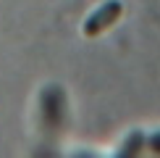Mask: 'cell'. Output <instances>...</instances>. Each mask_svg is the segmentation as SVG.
<instances>
[{"instance_id":"6da1fadb","label":"cell","mask_w":160,"mask_h":158,"mask_svg":"<svg viewBox=\"0 0 160 158\" xmlns=\"http://www.w3.org/2000/svg\"><path fill=\"white\" fill-rule=\"evenodd\" d=\"M121 13V3H108L102 11H97L95 16L87 21V26H84V32L87 34H97V32H102L105 26H110L113 21H116V16Z\"/></svg>"},{"instance_id":"7a4b0ae2","label":"cell","mask_w":160,"mask_h":158,"mask_svg":"<svg viewBox=\"0 0 160 158\" xmlns=\"http://www.w3.org/2000/svg\"><path fill=\"white\" fill-rule=\"evenodd\" d=\"M61 105H63V100H61V92L58 90H50L45 95V116H48L50 124L61 121Z\"/></svg>"},{"instance_id":"3957f363","label":"cell","mask_w":160,"mask_h":158,"mask_svg":"<svg viewBox=\"0 0 160 158\" xmlns=\"http://www.w3.org/2000/svg\"><path fill=\"white\" fill-rule=\"evenodd\" d=\"M155 150H160V134L155 137Z\"/></svg>"}]
</instances>
